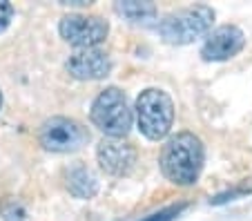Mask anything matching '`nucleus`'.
<instances>
[{
  "label": "nucleus",
  "mask_w": 252,
  "mask_h": 221,
  "mask_svg": "<svg viewBox=\"0 0 252 221\" xmlns=\"http://www.w3.org/2000/svg\"><path fill=\"white\" fill-rule=\"evenodd\" d=\"M90 119L92 125L98 127L107 139H125L134 125V110L125 92L116 85H110L94 98Z\"/></svg>",
  "instance_id": "2"
},
{
  "label": "nucleus",
  "mask_w": 252,
  "mask_h": 221,
  "mask_svg": "<svg viewBox=\"0 0 252 221\" xmlns=\"http://www.w3.org/2000/svg\"><path fill=\"white\" fill-rule=\"evenodd\" d=\"M0 107H2V92H0Z\"/></svg>",
  "instance_id": "15"
},
{
  "label": "nucleus",
  "mask_w": 252,
  "mask_h": 221,
  "mask_svg": "<svg viewBox=\"0 0 252 221\" xmlns=\"http://www.w3.org/2000/svg\"><path fill=\"white\" fill-rule=\"evenodd\" d=\"M114 9L116 14L123 16L132 25L150 27V25H154L158 20V9L150 0H119L114 5Z\"/></svg>",
  "instance_id": "11"
},
{
  "label": "nucleus",
  "mask_w": 252,
  "mask_h": 221,
  "mask_svg": "<svg viewBox=\"0 0 252 221\" xmlns=\"http://www.w3.org/2000/svg\"><path fill=\"white\" fill-rule=\"evenodd\" d=\"M134 114L145 139L161 141L170 134L174 123V101L161 87H148L136 96Z\"/></svg>",
  "instance_id": "4"
},
{
  "label": "nucleus",
  "mask_w": 252,
  "mask_h": 221,
  "mask_svg": "<svg viewBox=\"0 0 252 221\" xmlns=\"http://www.w3.org/2000/svg\"><path fill=\"white\" fill-rule=\"evenodd\" d=\"M161 172L174 186H194L205 165V145L194 132H176L158 157Z\"/></svg>",
  "instance_id": "1"
},
{
  "label": "nucleus",
  "mask_w": 252,
  "mask_h": 221,
  "mask_svg": "<svg viewBox=\"0 0 252 221\" xmlns=\"http://www.w3.org/2000/svg\"><path fill=\"white\" fill-rule=\"evenodd\" d=\"M2 212H5V221H27V212L18 201H9Z\"/></svg>",
  "instance_id": "13"
},
{
  "label": "nucleus",
  "mask_w": 252,
  "mask_h": 221,
  "mask_svg": "<svg viewBox=\"0 0 252 221\" xmlns=\"http://www.w3.org/2000/svg\"><path fill=\"white\" fill-rule=\"evenodd\" d=\"M65 69L76 81H98L112 72V58L98 47L76 49L65 63Z\"/></svg>",
  "instance_id": "9"
},
{
  "label": "nucleus",
  "mask_w": 252,
  "mask_h": 221,
  "mask_svg": "<svg viewBox=\"0 0 252 221\" xmlns=\"http://www.w3.org/2000/svg\"><path fill=\"white\" fill-rule=\"evenodd\" d=\"M246 47V34L237 25H221L212 29L201 47V58L208 63H223Z\"/></svg>",
  "instance_id": "7"
},
{
  "label": "nucleus",
  "mask_w": 252,
  "mask_h": 221,
  "mask_svg": "<svg viewBox=\"0 0 252 221\" xmlns=\"http://www.w3.org/2000/svg\"><path fill=\"white\" fill-rule=\"evenodd\" d=\"M190 208V203L188 201H181V203H172V206H165L161 208L158 212H152V215L143 217L141 221H174L176 217H181L183 212Z\"/></svg>",
  "instance_id": "12"
},
{
  "label": "nucleus",
  "mask_w": 252,
  "mask_h": 221,
  "mask_svg": "<svg viewBox=\"0 0 252 221\" xmlns=\"http://www.w3.org/2000/svg\"><path fill=\"white\" fill-rule=\"evenodd\" d=\"M214 18L217 14L210 5H190L163 16L157 23V32L167 45H190L210 34Z\"/></svg>",
  "instance_id": "3"
},
{
  "label": "nucleus",
  "mask_w": 252,
  "mask_h": 221,
  "mask_svg": "<svg viewBox=\"0 0 252 221\" xmlns=\"http://www.w3.org/2000/svg\"><path fill=\"white\" fill-rule=\"evenodd\" d=\"M65 186L76 199H92L98 192V179L87 165L76 163L65 172Z\"/></svg>",
  "instance_id": "10"
},
{
  "label": "nucleus",
  "mask_w": 252,
  "mask_h": 221,
  "mask_svg": "<svg viewBox=\"0 0 252 221\" xmlns=\"http://www.w3.org/2000/svg\"><path fill=\"white\" fill-rule=\"evenodd\" d=\"M96 159H98V165L105 174L125 177L132 172L134 163H136V150L123 139H107L105 136L96 148Z\"/></svg>",
  "instance_id": "8"
},
{
  "label": "nucleus",
  "mask_w": 252,
  "mask_h": 221,
  "mask_svg": "<svg viewBox=\"0 0 252 221\" xmlns=\"http://www.w3.org/2000/svg\"><path fill=\"white\" fill-rule=\"evenodd\" d=\"M38 141L47 152L69 154L78 152L83 145L90 141V132L83 123L76 119H67V116H52L40 125Z\"/></svg>",
  "instance_id": "5"
},
{
  "label": "nucleus",
  "mask_w": 252,
  "mask_h": 221,
  "mask_svg": "<svg viewBox=\"0 0 252 221\" xmlns=\"http://www.w3.org/2000/svg\"><path fill=\"white\" fill-rule=\"evenodd\" d=\"M63 40L78 49H92L98 47L107 34H110V23L100 16L92 14H67L58 23Z\"/></svg>",
  "instance_id": "6"
},
{
  "label": "nucleus",
  "mask_w": 252,
  "mask_h": 221,
  "mask_svg": "<svg viewBox=\"0 0 252 221\" xmlns=\"http://www.w3.org/2000/svg\"><path fill=\"white\" fill-rule=\"evenodd\" d=\"M14 18V5L9 0H0V32H5Z\"/></svg>",
  "instance_id": "14"
}]
</instances>
